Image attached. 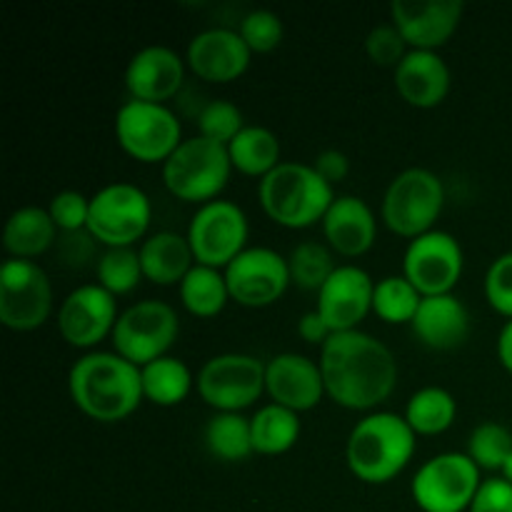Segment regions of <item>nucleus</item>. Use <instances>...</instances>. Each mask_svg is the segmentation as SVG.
<instances>
[{"label":"nucleus","mask_w":512,"mask_h":512,"mask_svg":"<svg viewBox=\"0 0 512 512\" xmlns=\"http://www.w3.org/2000/svg\"><path fill=\"white\" fill-rule=\"evenodd\" d=\"M325 393L345 410H373L393 395L398 360L393 350L363 330L335 333L320 348Z\"/></svg>","instance_id":"f257e3e1"},{"label":"nucleus","mask_w":512,"mask_h":512,"mask_svg":"<svg viewBox=\"0 0 512 512\" xmlns=\"http://www.w3.org/2000/svg\"><path fill=\"white\" fill-rule=\"evenodd\" d=\"M70 400L98 423H120L138 410L143 398L140 368L118 353H88L70 368Z\"/></svg>","instance_id":"f03ea898"},{"label":"nucleus","mask_w":512,"mask_h":512,"mask_svg":"<svg viewBox=\"0 0 512 512\" xmlns=\"http://www.w3.org/2000/svg\"><path fill=\"white\" fill-rule=\"evenodd\" d=\"M413 428L403 415L370 413L350 430L345 460L350 473L368 485H383L398 478L415 455Z\"/></svg>","instance_id":"7ed1b4c3"},{"label":"nucleus","mask_w":512,"mask_h":512,"mask_svg":"<svg viewBox=\"0 0 512 512\" xmlns=\"http://www.w3.org/2000/svg\"><path fill=\"white\" fill-rule=\"evenodd\" d=\"M258 198L273 223L303 230L323 223L338 195L313 165L280 163L273 173L260 180Z\"/></svg>","instance_id":"20e7f679"},{"label":"nucleus","mask_w":512,"mask_h":512,"mask_svg":"<svg viewBox=\"0 0 512 512\" xmlns=\"http://www.w3.org/2000/svg\"><path fill=\"white\" fill-rule=\"evenodd\" d=\"M233 163L228 148L203 135L185 138L163 163V183L170 195L185 203H210L218 200L228 185Z\"/></svg>","instance_id":"39448f33"},{"label":"nucleus","mask_w":512,"mask_h":512,"mask_svg":"<svg viewBox=\"0 0 512 512\" xmlns=\"http://www.w3.org/2000/svg\"><path fill=\"white\" fill-rule=\"evenodd\" d=\"M443 205V180L428 168H408L385 190L383 223L400 238L415 240L433 230Z\"/></svg>","instance_id":"423d86ee"},{"label":"nucleus","mask_w":512,"mask_h":512,"mask_svg":"<svg viewBox=\"0 0 512 512\" xmlns=\"http://www.w3.org/2000/svg\"><path fill=\"white\" fill-rule=\"evenodd\" d=\"M150 220L148 193L133 183H110L90 198L88 233L105 248H133L145 238Z\"/></svg>","instance_id":"0eeeda50"},{"label":"nucleus","mask_w":512,"mask_h":512,"mask_svg":"<svg viewBox=\"0 0 512 512\" xmlns=\"http://www.w3.org/2000/svg\"><path fill=\"white\" fill-rule=\"evenodd\" d=\"M115 140L140 163H165L183 143V128L168 105L128 100L115 113Z\"/></svg>","instance_id":"6e6552de"},{"label":"nucleus","mask_w":512,"mask_h":512,"mask_svg":"<svg viewBox=\"0 0 512 512\" xmlns=\"http://www.w3.org/2000/svg\"><path fill=\"white\" fill-rule=\"evenodd\" d=\"M480 485V468L468 453H440L420 465L410 493L423 512H465L473 505Z\"/></svg>","instance_id":"1a4fd4ad"},{"label":"nucleus","mask_w":512,"mask_h":512,"mask_svg":"<svg viewBox=\"0 0 512 512\" xmlns=\"http://www.w3.org/2000/svg\"><path fill=\"white\" fill-rule=\"evenodd\" d=\"M180 320L178 313L163 300H140L120 313L115 323L113 353L123 355L133 365L153 363V360L168 355L178 338Z\"/></svg>","instance_id":"9d476101"},{"label":"nucleus","mask_w":512,"mask_h":512,"mask_svg":"<svg viewBox=\"0 0 512 512\" xmlns=\"http://www.w3.org/2000/svg\"><path fill=\"white\" fill-rule=\"evenodd\" d=\"M53 313V285L33 260H5L0 268V323L15 333L38 330Z\"/></svg>","instance_id":"9b49d317"},{"label":"nucleus","mask_w":512,"mask_h":512,"mask_svg":"<svg viewBox=\"0 0 512 512\" xmlns=\"http://www.w3.org/2000/svg\"><path fill=\"white\" fill-rule=\"evenodd\" d=\"M195 388L215 413H240L265 393V363L245 353L215 355L200 368Z\"/></svg>","instance_id":"f8f14e48"},{"label":"nucleus","mask_w":512,"mask_h":512,"mask_svg":"<svg viewBox=\"0 0 512 512\" xmlns=\"http://www.w3.org/2000/svg\"><path fill=\"white\" fill-rule=\"evenodd\" d=\"M248 215L230 200H210L195 210L188 225V243L195 263L225 270L248 248Z\"/></svg>","instance_id":"ddd939ff"},{"label":"nucleus","mask_w":512,"mask_h":512,"mask_svg":"<svg viewBox=\"0 0 512 512\" xmlns=\"http://www.w3.org/2000/svg\"><path fill=\"white\" fill-rule=\"evenodd\" d=\"M465 258L458 238L445 230H430L410 240L403 258V275L423 298L450 295L463 275Z\"/></svg>","instance_id":"4468645a"},{"label":"nucleus","mask_w":512,"mask_h":512,"mask_svg":"<svg viewBox=\"0 0 512 512\" xmlns=\"http://www.w3.org/2000/svg\"><path fill=\"white\" fill-rule=\"evenodd\" d=\"M223 273L230 300L243 308H268L278 303L293 283L288 258L273 248H245Z\"/></svg>","instance_id":"2eb2a0df"},{"label":"nucleus","mask_w":512,"mask_h":512,"mask_svg":"<svg viewBox=\"0 0 512 512\" xmlns=\"http://www.w3.org/2000/svg\"><path fill=\"white\" fill-rule=\"evenodd\" d=\"M118 300L98 283L80 285L63 300L58 313V333L68 345L90 350L113 335L118 323Z\"/></svg>","instance_id":"dca6fc26"},{"label":"nucleus","mask_w":512,"mask_h":512,"mask_svg":"<svg viewBox=\"0 0 512 512\" xmlns=\"http://www.w3.org/2000/svg\"><path fill=\"white\" fill-rule=\"evenodd\" d=\"M375 283L360 265H338L328 283L318 290V310L333 333L358 330L373 313Z\"/></svg>","instance_id":"f3484780"},{"label":"nucleus","mask_w":512,"mask_h":512,"mask_svg":"<svg viewBox=\"0 0 512 512\" xmlns=\"http://www.w3.org/2000/svg\"><path fill=\"white\" fill-rule=\"evenodd\" d=\"M390 18L410 50L443 48L463 18L460 0H395Z\"/></svg>","instance_id":"a211bd4d"},{"label":"nucleus","mask_w":512,"mask_h":512,"mask_svg":"<svg viewBox=\"0 0 512 512\" xmlns=\"http://www.w3.org/2000/svg\"><path fill=\"white\" fill-rule=\"evenodd\" d=\"M265 393L275 405L308 413L325 398V380L320 363L300 353H280L265 363Z\"/></svg>","instance_id":"6ab92c4d"},{"label":"nucleus","mask_w":512,"mask_h":512,"mask_svg":"<svg viewBox=\"0 0 512 512\" xmlns=\"http://www.w3.org/2000/svg\"><path fill=\"white\" fill-rule=\"evenodd\" d=\"M250 58L243 35L230 28L200 30L185 53L190 70L208 83H233L250 68Z\"/></svg>","instance_id":"aec40b11"},{"label":"nucleus","mask_w":512,"mask_h":512,"mask_svg":"<svg viewBox=\"0 0 512 512\" xmlns=\"http://www.w3.org/2000/svg\"><path fill=\"white\" fill-rule=\"evenodd\" d=\"M183 80V58L165 45L140 48L125 68V88H128L130 100H143V103L165 105V100H170L183 88Z\"/></svg>","instance_id":"412c9836"},{"label":"nucleus","mask_w":512,"mask_h":512,"mask_svg":"<svg viewBox=\"0 0 512 512\" xmlns=\"http://www.w3.org/2000/svg\"><path fill=\"white\" fill-rule=\"evenodd\" d=\"M448 63L435 50H408L395 68V90L408 105L420 110L438 108L450 93Z\"/></svg>","instance_id":"4be33fe9"},{"label":"nucleus","mask_w":512,"mask_h":512,"mask_svg":"<svg viewBox=\"0 0 512 512\" xmlns=\"http://www.w3.org/2000/svg\"><path fill=\"white\" fill-rule=\"evenodd\" d=\"M323 235L328 248L343 258H360L368 253L378 235L373 208L358 195H340L323 218Z\"/></svg>","instance_id":"5701e85b"},{"label":"nucleus","mask_w":512,"mask_h":512,"mask_svg":"<svg viewBox=\"0 0 512 512\" xmlns=\"http://www.w3.org/2000/svg\"><path fill=\"white\" fill-rule=\"evenodd\" d=\"M413 335L433 350H455L468 340L470 313L460 298L450 295H430L423 298L415 313Z\"/></svg>","instance_id":"b1692460"},{"label":"nucleus","mask_w":512,"mask_h":512,"mask_svg":"<svg viewBox=\"0 0 512 512\" xmlns=\"http://www.w3.org/2000/svg\"><path fill=\"white\" fill-rule=\"evenodd\" d=\"M138 253L145 280L155 285H180L185 275L198 265L188 235L173 230H160L145 238Z\"/></svg>","instance_id":"393cba45"},{"label":"nucleus","mask_w":512,"mask_h":512,"mask_svg":"<svg viewBox=\"0 0 512 512\" xmlns=\"http://www.w3.org/2000/svg\"><path fill=\"white\" fill-rule=\"evenodd\" d=\"M55 235H58V228H55L48 208L25 205V208L15 210L5 223L3 245L10 258L33 260L48 253L50 245L55 243Z\"/></svg>","instance_id":"a878e982"},{"label":"nucleus","mask_w":512,"mask_h":512,"mask_svg":"<svg viewBox=\"0 0 512 512\" xmlns=\"http://www.w3.org/2000/svg\"><path fill=\"white\" fill-rule=\"evenodd\" d=\"M228 155L233 170L260 180L283 163L278 135L263 125H245L238 138L228 145Z\"/></svg>","instance_id":"bb28decb"},{"label":"nucleus","mask_w":512,"mask_h":512,"mask_svg":"<svg viewBox=\"0 0 512 512\" xmlns=\"http://www.w3.org/2000/svg\"><path fill=\"white\" fill-rule=\"evenodd\" d=\"M140 378H143V398L160 408H175L183 403L195 383L188 365L173 355H163V358L143 365Z\"/></svg>","instance_id":"cd10ccee"},{"label":"nucleus","mask_w":512,"mask_h":512,"mask_svg":"<svg viewBox=\"0 0 512 512\" xmlns=\"http://www.w3.org/2000/svg\"><path fill=\"white\" fill-rule=\"evenodd\" d=\"M253 448L260 455H285L300 440V415L283 405H263L250 418Z\"/></svg>","instance_id":"c85d7f7f"},{"label":"nucleus","mask_w":512,"mask_h":512,"mask_svg":"<svg viewBox=\"0 0 512 512\" xmlns=\"http://www.w3.org/2000/svg\"><path fill=\"white\" fill-rule=\"evenodd\" d=\"M230 300L225 273L208 265H195L180 283V303L195 318H215Z\"/></svg>","instance_id":"c756f323"},{"label":"nucleus","mask_w":512,"mask_h":512,"mask_svg":"<svg viewBox=\"0 0 512 512\" xmlns=\"http://www.w3.org/2000/svg\"><path fill=\"white\" fill-rule=\"evenodd\" d=\"M205 448L223 463H243L255 453L250 418L240 413H215L205 425Z\"/></svg>","instance_id":"7c9ffc66"},{"label":"nucleus","mask_w":512,"mask_h":512,"mask_svg":"<svg viewBox=\"0 0 512 512\" xmlns=\"http://www.w3.org/2000/svg\"><path fill=\"white\" fill-rule=\"evenodd\" d=\"M405 420L415 435H440L458 418V403L453 393L438 385H428L413 393L405 405Z\"/></svg>","instance_id":"2f4dec72"},{"label":"nucleus","mask_w":512,"mask_h":512,"mask_svg":"<svg viewBox=\"0 0 512 512\" xmlns=\"http://www.w3.org/2000/svg\"><path fill=\"white\" fill-rule=\"evenodd\" d=\"M423 295L405 275H388L375 283L373 313L388 325H410L418 313Z\"/></svg>","instance_id":"473e14b6"},{"label":"nucleus","mask_w":512,"mask_h":512,"mask_svg":"<svg viewBox=\"0 0 512 512\" xmlns=\"http://www.w3.org/2000/svg\"><path fill=\"white\" fill-rule=\"evenodd\" d=\"M290 268V280H293L298 288L303 290H315L318 293L325 283H328L330 275L335 273V260L333 250L323 243H315V240H308V243L295 245L293 253L288 258Z\"/></svg>","instance_id":"72a5a7b5"},{"label":"nucleus","mask_w":512,"mask_h":512,"mask_svg":"<svg viewBox=\"0 0 512 512\" xmlns=\"http://www.w3.org/2000/svg\"><path fill=\"white\" fill-rule=\"evenodd\" d=\"M98 285L108 290L110 295H128L140 285L143 265H140V253L135 248H108L98 260Z\"/></svg>","instance_id":"f704fd0d"},{"label":"nucleus","mask_w":512,"mask_h":512,"mask_svg":"<svg viewBox=\"0 0 512 512\" xmlns=\"http://www.w3.org/2000/svg\"><path fill=\"white\" fill-rule=\"evenodd\" d=\"M468 458L480 470L503 473L512 458V433L500 423H480L468 438Z\"/></svg>","instance_id":"c9c22d12"},{"label":"nucleus","mask_w":512,"mask_h":512,"mask_svg":"<svg viewBox=\"0 0 512 512\" xmlns=\"http://www.w3.org/2000/svg\"><path fill=\"white\" fill-rule=\"evenodd\" d=\"M245 128L243 113L230 100H210L198 115V135L228 148Z\"/></svg>","instance_id":"e433bc0d"},{"label":"nucleus","mask_w":512,"mask_h":512,"mask_svg":"<svg viewBox=\"0 0 512 512\" xmlns=\"http://www.w3.org/2000/svg\"><path fill=\"white\" fill-rule=\"evenodd\" d=\"M238 33L243 35L245 45L250 53H273L280 43H283V20L273 10H250L243 20H240Z\"/></svg>","instance_id":"4c0bfd02"},{"label":"nucleus","mask_w":512,"mask_h":512,"mask_svg":"<svg viewBox=\"0 0 512 512\" xmlns=\"http://www.w3.org/2000/svg\"><path fill=\"white\" fill-rule=\"evenodd\" d=\"M365 53H368V58L375 65L395 70L400 60L408 55V43H405V38L393 23L375 25L368 33V38H365Z\"/></svg>","instance_id":"58836bf2"},{"label":"nucleus","mask_w":512,"mask_h":512,"mask_svg":"<svg viewBox=\"0 0 512 512\" xmlns=\"http://www.w3.org/2000/svg\"><path fill=\"white\" fill-rule=\"evenodd\" d=\"M48 213L53 218L55 228L63 230V233L88 230L90 198H85L78 190H63V193L53 195V200L48 205Z\"/></svg>","instance_id":"ea45409f"},{"label":"nucleus","mask_w":512,"mask_h":512,"mask_svg":"<svg viewBox=\"0 0 512 512\" xmlns=\"http://www.w3.org/2000/svg\"><path fill=\"white\" fill-rule=\"evenodd\" d=\"M485 298L495 313L512 320V253L493 260L485 273Z\"/></svg>","instance_id":"a19ab883"},{"label":"nucleus","mask_w":512,"mask_h":512,"mask_svg":"<svg viewBox=\"0 0 512 512\" xmlns=\"http://www.w3.org/2000/svg\"><path fill=\"white\" fill-rule=\"evenodd\" d=\"M468 512H512V483L505 478L483 480Z\"/></svg>","instance_id":"79ce46f5"},{"label":"nucleus","mask_w":512,"mask_h":512,"mask_svg":"<svg viewBox=\"0 0 512 512\" xmlns=\"http://www.w3.org/2000/svg\"><path fill=\"white\" fill-rule=\"evenodd\" d=\"M313 168L318 170V173L323 175L330 185H335V183H340V180L348 178L350 160H348V155L340 153V150L328 148V150H323V153H318V158L313 160Z\"/></svg>","instance_id":"37998d69"},{"label":"nucleus","mask_w":512,"mask_h":512,"mask_svg":"<svg viewBox=\"0 0 512 512\" xmlns=\"http://www.w3.org/2000/svg\"><path fill=\"white\" fill-rule=\"evenodd\" d=\"M298 333H300V338L305 340V343L320 345V348H323V345L328 343V340L335 335L333 330H330V325L323 320V315L318 313V310H310V313H305L303 318H300Z\"/></svg>","instance_id":"c03bdc74"},{"label":"nucleus","mask_w":512,"mask_h":512,"mask_svg":"<svg viewBox=\"0 0 512 512\" xmlns=\"http://www.w3.org/2000/svg\"><path fill=\"white\" fill-rule=\"evenodd\" d=\"M498 360L512 375V320L503 325V330H500L498 335Z\"/></svg>","instance_id":"a18cd8bd"},{"label":"nucleus","mask_w":512,"mask_h":512,"mask_svg":"<svg viewBox=\"0 0 512 512\" xmlns=\"http://www.w3.org/2000/svg\"><path fill=\"white\" fill-rule=\"evenodd\" d=\"M503 478H505V480H510V483H512V458L508 460V465H505V470H503Z\"/></svg>","instance_id":"49530a36"}]
</instances>
